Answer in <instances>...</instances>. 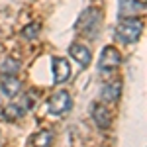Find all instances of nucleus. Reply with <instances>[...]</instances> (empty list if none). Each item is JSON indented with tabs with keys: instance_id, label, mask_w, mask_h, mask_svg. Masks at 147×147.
<instances>
[{
	"instance_id": "f257e3e1",
	"label": "nucleus",
	"mask_w": 147,
	"mask_h": 147,
	"mask_svg": "<svg viewBox=\"0 0 147 147\" xmlns=\"http://www.w3.org/2000/svg\"><path fill=\"white\" fill-rule=\"evenodd\" d=\"M141 34H143V22H139L137 18H124L116 26V37L125 45L139 41Z\"/></svg>"
},
{
	"instance_id": "f03ea898",
	"label": "nucleus",
	"mask_w": 147,
	"mask_h": 147,
	"mask_svg": "<svg viewBox=\"0 0 147 147\" xmlns=\"http://www.w3.org/2000/svg\"><path fill=\"white\" fill-rule=\"evenodd\" d=\"M98 28H100V12L96 8H88L80 14L79 22H77V30L80 34L88 35L92 39V35L98 34Z\"/></svg>"
},
{
	"instance_id": "7ed1b4c3",
	"label": "nucleus",
	"mask_w": 147,
	"mask_h": 147,
	"mask_svg": "<svg viewBox=\"0 0 147 147\" xmlns=\"http://www.w3.org/2000/svg\"><path fill=\"white\" fill-rule=\"evenodd\" d=\"M71 106H73L71 94L67 90H59L49 98V102H47V112L51 114V116H63V114H67L71 110Z\"/></svg>"
},
{
	"instance_id": "20e7f679",
	"label": "nucleus",
	"mask_w": 147,
	"mask_h": 147,
	"mask_svg": "<svg viewBox=\"0 0 147 147\" xmlns=\"http://www.w3.org/2000/svg\"><path fill=\"white\" fill-rule=\"evenodd\" d=\"M120 63H122V55L114 45H106L102 49L100 59H98V69L102 73H112L114 69L120 67Z\"/></svg>"
},
{
	"instance_id": "39448f33",
	"label": "nucleus",
	"mask_w": 147,
	"mask_h": 147,
	"mask_svg": "<svg viewBox=\"0 0 147 147\" xmlns=\"http://www.w3.org/2000/svg\"><path fill=\"white\" fill-rule=\"evenodd\" d=\"M34 104H35L34 98L28 94V96H24V98H22V102L14 100V102H10V104H6V106L2 108V116H4V120H18L26 110L34 108Z\"/></svg>"
},
{
	"instance_id": "423d86ee",
	"label": "nucleus",
	"mask_w": 147,
	"mask_h": 147,
	"mask_svg": "<svg viewBox=\"0 0 147 147\" xmlns=\"http://www.w3.org/2000/svg\"><path fill=\"white\" fill-rule=\"evenodd\" d=\"M51 63H53V80H55L57 84L65 82L71 77V65H69V61L63 59V57H53Z\"/></svg>"
},
{
	"instance_id": "0eeeda50",
	"label": "nucleus",
	"mask_w": 147,
	"mask_h": 147,
	"mask_svg": "<svg viewBox=\"0 0 147 147\" xmlns=\"http://www.w3.org/2000/svg\"><path fill=\"white\" fill-rule=\"evenodd\" d=\"M69 53H71V57L79 63L80 67H88V63H90V49L86 45H82V43H73V45L69 47Z\"/></svg>"
},
{
	"instance_id": "6e6552de",
	"label": "nucleus",
	"mask_w": 147,
	"mask_h": 147,
	"mask_svg": "<svg viewBox=\"0 0 147 147\" xmlns=\"http://www.w3.org/2000/svg\"><path fill=\"white\" fill-rule=\"evenodd\" d=\"M143 12V2L139 0H120V18H129Z\"/></svg>"
},
{
	"instance_id": "1a4fd4ad",
	"label": "nucleus",
	"mask_w": 147,
	"mask_h": 147,
	"mask_svg": "<svg viewBox=\"0 0 147 147\" xmlns=\"http://www.w3.org/2000/svg\"><path fill=\"white\" fill-rule=\"evenodd\" d=\"M92 120L96 122V125L100 129H106L110 125V112H108V108L104 104H94V108H92Z\"/></svg>"
},
{
	"instance_id": "9d476101",
	"label": "nucleus",
	"mask_w": 147,
	"mask_h": 147,
	"mask_svg": "<svg viewBox=\"0 0 147 147\" xmlns=\"http://www.w3.org/2000/svg\"><path fill=\"white\" fill-rule=\"evenodd\" d=\"M30 147H51L53 145V134L49 129H39L37 134L32 136V139L28 141Z\"/></svg>"
},
{
	"instance_id": "9b49d317",
	"label": "nucleus",
	"mask_w": 147,
	"mask_h": 147,
	"mask_svg": "<svg viewBox=\"0 0 147 147\" xmlns=\"http://www.w3.org/2000/svg\"><path fill=\"white\" fill-rule=\"evenodd\" d=\"M0 90L4 92L6 96L14 98L18 92L22 90V82L16 79V77H4V79L0 80Z\"/></svg>"
},
{
	"instance_id": "f8f14e48",
	"label": "nucleus",
	"mask_w": 147,
	"mask_h": 147,
	"mask_svg": "<svg viewBox=\"0 0 147 147\" xmlns=\"http://www.w3.org/2000/svg\"><path fill=\"white\" fill-rule=\"evenodd\" d=\"M120 94H122V84L120 82H110V84H104L100 96L104 102H118L120 100Z\"/></svg>"
},
{
	"instance_id": "ddd939ff",
	"label": "nucleus",
	"mask_w": 147,
	"mask_h": 147,
	"mask_svg": "<svg viewBox=\"0 0 147 147\" xmlns=\"http://www.w3.org/2000/svg\"><path fill=\"white\" fill-rule=\"evenodd\" d=\"M18 69H20V61H16V59L8 57V59L0 65V73H2L4 77H14V75L18 73Z\"/></svg>"
},
{
	"instance_id": "4468645a",
	"label": "nucleus",
	"mask_w": 147,
	"mask_h": 147,
	"mask_svg": "<svg viewBox=\"0 0 147 147\" xmlns=\"http://www.w3.org/2000/svg\"><path fill=\"white\" fill-rule=\"evenodd\" d=\"M22 34H24L26 39H35L37 34H39V24H30V26H26Z\"/></svg>"
},
{
	"instance_id": "2eb2a0df",
	"label": "nucleus",
	"mask_w": 147,
	"mask_h": 147,
	"mask_svg": "<svg viewBox=\"0 0 147 147\" xmlns=\"http://www.w3.org/2000/svg\"><path fill=\"white\" fill-rule=\"evenodd\" d=\"M0 147H2V131H0Z\"/></svg>"
}]
</instances>
